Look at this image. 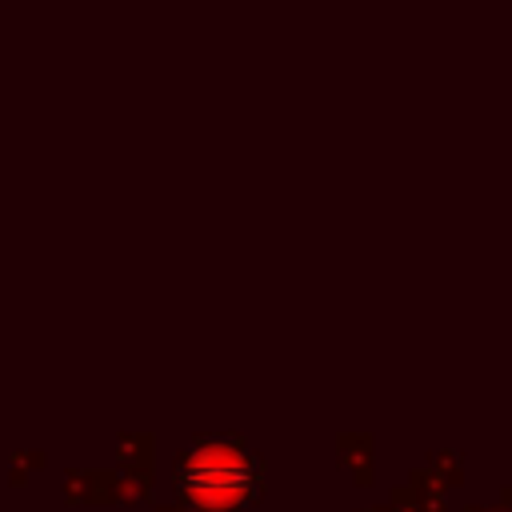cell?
I'll return each instance as SVG.
<instances>
[{"label": "cell", "instance_id": "1", "mask_svg": "<svg viewBox=\"0 0 512 512\" xmlns=\"http://www.w3.org/2000/svg\"><path fill=\"white\" fill-rule=\"evenodd\" d=\"M184 488L208 508H232L252 492V464L228 448H204L184 464Z\"/></svg>", "mask_w": 512, "mask_h": 512}]
</instances>
